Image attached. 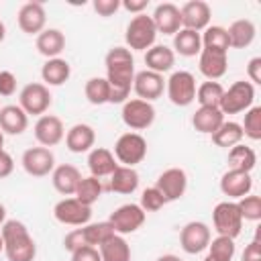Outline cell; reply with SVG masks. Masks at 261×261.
<instances>
[{
  "label": "cell",
  "mask_w": 261,
  "mask_h": 261,
  "mask_svg": "<svg viewBox=\"0 0 261 261\" xmlns=\"http://www.w3.org/2000/svg\"><path fill=\"white\" fill-rule=\"evenodd\" d=\"M106 80L110 84V96L108 102L110 104H124L130 88H133V80H135V59L128 47H112L106 57Z\"/></svg>",
  "instance_id": "obj_1"
},
{
  "label": "cell",
  "mask_w": 261,
  "mask_h": 261,
  "mask_svg": "<svg viewBox=\"0 0 261 261\" xmlns=\"http://www.w3.org/2000/svg\"><path fill=\"white\" fill-rule=\"evenodd\" d=\"M0 234L4 241V255L8 261H35L37 245L29 228L20 220H6L2 224Z\"/></svg>",
  "instance_id": "obj_2"
},
{
  "label": "cell",
  "mask_w": 261,
  "mask_h": 261,
  "mask_svg": "<svg viewBox=\"0 0 261 261\" xmlns=\"http://www.w3.org/2000/svg\"><path fill=\"white\" fill-rule=\"evenodd\" d=\"M155 37H157V29L153 24V18L147 14H137L126 24L124 41L133 51H147L149 47L155 45Z\"/></svg>",
  "instance_id": "obj_3"
},
{
  "label": "cell",
  "mask_w": 261,
  "mask_h": 261,
  "mask_svg": "<svg viewBox=\"0 0 261 261\" xmlns=\"http://www.w3.org/2000/svg\"><path fill=\"white\" fill-rule=\"evenodd\" d=\"M147 155V141L139 133H124L114 143V157L120 165L135 167Z\"/></svg>",
  "instance_id": "obj_4"
},
{
  "label": "cell",
  "mask_w": 261,
  "mask_h": 261,
  "mask_svg": "<svg viewBox=\"0 0 261 261\" xmlns=\"http://www.w3.org/2000/svg\"><path fill=\"white\" fill-rule=\"evenodd\" d=\"M255 100V88L251 82L239 80L234 82L228 90H224L222 100H220V112L222 114H237L243 110H249Z\"/></svg>",
  "instance_id": "obj_5"
},
{
  "label": "cell",
  "mask_w": 261,
  "mask_h": 261,
  "mask_svg": "<svg viewBox=\"0 0 261 261\" xmlns=\"http://www.w3.org/2000/svg\"><path fill=\"white\" fill-rule=\"evenodd\" d=\"M212 222L220 237L237 239L243 228V216L239 212L237 202H220L212 210Z\"/></svg>",
  "instance_id": "obj_6"
},
{
  "label": "cell",
  "mask_w": 261,
  "mask_h": 261,
  "mask_svg": "<svg viewBox=\"0 0 261 261\" xmlns=\"http://www.w3.org/2000/svg\"><path fill=\"white\" fill-rule=\"evenodd\" d=\"M51 92L49 88L43 84V82H33V84H27L22 90H20V108L27 112V114H35V116H43L49 106H51Z\"/></svg>",
  "instance_id": "obj_7"
},
{
  "label": "cell",
  "mask_w": 261,
  "mask_h": 261,
  "mask_svg": "<svg viewBox=\"0 0 261 261\" xmlns=\"http://www.w3.org/2000/svg\"><path fill=\"white\" fill-rule=\"evenodd\" d=\"M120 116H122V122L128 128H133V130H145L155 120V108H153L151 102L133 98V100H126L122 104Z\"/></svg>",
  "instance_id": "obj_8"
},
{
  "label": "cell",
  "mask_w": 261,
  "mask_h": 261,
  "mask_svg": "<svg viewBox=\"0 0 261 261\" xmlns=\"http://www.w3.org/2000/svg\"><path fill=\"white\" fill-rule=\"evenodd\" d=\"M167 98L175 106H190L196 100V77L190 71H175L167 80Z\"/></svg>",
  "instance_id": "obj_9"
},
{
  "label": "cell",
  "mask_w": 261,
  "mask_h": 261,
  "mask_svg": "<svg viewBox=\"0 0 261 261\" xmlns=\"http://www.w3.org/2000/svg\"><path fill=\"white\" fill-rule=\"evenodd\" d=\"M53 216L57 222L61 224H69V226H86L90 224L92 218V208L82 204L75 198H63L55 204L53 208Z\"/></svg>",
  "instance_id": "obj_10"
},
{
  "label": "cell",
  "mask_w": 261,
  "mask_h": 261,
  "mask_svg": "<svg viewBox=\"0 0 261 261\" xmlns=\"http://www.w3.org/2000/svg\"><path fill=\"white\" fill-rule=\"evenodd\" d=\"M108 222L112 224L116 234H130L143 226L145 210L139 204H122L110 214Z\"/></svg>",
  "instance_id": "obj_11"
},
{
  "label": "cell",
  "mask_w": 261,
  "mask_h": 261,
  "mask_svg": "<svg viewBox=\"0 0 261 261\" xmlns=\"http://www.w3.org/2000/svg\"><path fill=\"white\" fill-rule=\"evenodd\" d=\"M20 163L29 175L45 177V175L53 173V169H55V155L47 147H31L22 153Z\"/></svg>",
  "instance_id": "obj_12"
},
{
  "label": "cell",
  "mask_w": 261,
  "mask_h": 261,
  "mask_svg": "<svg viewBox=\"0 0 261 261\" xmlns=\"http://www.w3.org/2000/svg\"><path fill=\"white\" fill-rule=\"evenodd\" d=\"M208 243H210V228L200 220H192L179 230V245L188 255L202 253L204 249H208Z\"/></svg>",
  "instance_id": "obj_13"
},
{
  "label": "cell",
  "mask_w": 261,
  "mask_h": 261,
  "mask_svg": "<svg viewBox=\"0 0 261 261\" xmlns=\"http://www.w3.org/2000/svg\"><path fill=\"white\" fill-rule=\"evenodd\" d=\"M155 188L165 196L167 202L179 200L188 190V175L181 167H169L157 177Z\"/></svg>",
  "instance_id": "obj_14"
},
{
  "label": "cell",
  "mask_w": 261,
  "mask_h": 261,
  "mask_svg": "<svg viewBox=\"0 0 261 261\" xmlns=\"http://www.w3.org/2000/svg\"><path fill=\"white\" fill-rule=\"evenodd\" d=\"M65 137V128L59 116L55 114H43L39 116V120L35 122V139L39 141L41 147H55L63 141Z\"/></svg>",
  "instance_id": "obj_15"
},
{
  "label": "cell",
  "mask_w": 261,
  "mask_h": 261,
  "mask_svg": "<svg viewBox=\"0 0 261 261\" xmlns=\"http://www.w3.org/2000/svg\"><path fill=\"white\" fill-rule=\"evenodd\" d=\"M179 16H181V29L200 33L208 27L212 10H210L208 2H204V0H190L179 8Z\"/></svg>",
  "instance_id": "obj_16"
},
{
  "label": "cell",
  "mask_w": 261,
  "mask_h": 261,
  "mask_svg": "<svg viewBox=\"0 0 261 261\" xmlns=\"http://www.w3.org/2000/svg\"><path fill=\"white\" fill-rule=\"evenodd\" d=\"M163 88H165V82H163L161 73H155V71H149V69H143V71L135 73L133 90L139 96V100L153 102L163 94Z\"/></svg>",
  "instance_id": "obj_17"
},
{
  "label": "cell",
  "mask_w": 261,
  "mask_h": 261,
  "mask_svg": "<svg viewBox=\"0 0 261 261\" xmlns=\"http://www.w3.org/2000/svg\"><path fill=\"white\" fill-rule=\"evenodd\" d=\"M18 29L27 35H39L41 31H45V22H47V14L41 2H27L20 6L18 10Z\"/></svg>",
  "instance_id": "obj_18"
},
{
  "label": "cell",
  "mask_w": 261,
  "mask_h": 261,
  "mask_svg": "<svg viewBox=\"0 0 261 261\" xmlns=\"http://www.w3.org/2000/svg\"><path fill=\"white\" fill-rule=\"evenodd\" d=\"M153 24L157 29V33L163 35H175L181 29V16H179V8L173 2H163L155 8V12L151 14Z\"/></svg>",
  "instance_id": "obj_19"
},
{
  "label": "cell",
  "mask_w": 261,
  "mask_h": 261,
  "mask_svg": "<svg viewBox=\"0 0 261 261\" xmlns=\"http://www.w3.org/2000/svg\"><path fill=\"white\" fill-rule=\"evenodd\" d=\"M253 188V179L251 173L241 171V169H228L222 177H220V192L228 198H243L251 192Z\"/></svg>",
  "instance_id": "obj_20"
},
{
  "label": "cell",
  "mask_w": 261,
  "mask_h": 261,
  "mask_svg": "<svg viewBox=\"0 0 261 261\" xmlns=\"http://www.w3.org/2000/svg\"><path fill=\"white\" fill-rule=\"evenodd\" d=\"M198 65H200L202 75H206L210 82H216L218 77H222L226 73L228 53H220V51H212V49H202Z\"/></svg>",
  "instance_id": "obj_21"
},
{
  "label": "cell",
  "mask_w": 261,
  "mask_h": 261,
  "mask_svg": "<svg viewBox=\"0 0 261 261\" xmlns=\"http://www.w3.org/2000/svg\"><path fill=\"white\" fill-rule=\"evenodd\" d=\"M96 143V133L90 124L86 122H77L73 124L67 133H65V147L71 151V153H86V151H92Z\"/></svg>",
  "instance_id": "obj_22"
},
{
  "label": "cell",
  "mask_w": 261,
  "mask_h": 261,
  "mask_svg": "<svg viewBox=\"0 0 261 261\" xmlns=\"http://www.w3.org/2000/svg\"><path fill=\"white\" fill-rule=\"evenodd\" d=\"M82 179V173L75 165H69V163H63V165H57L51 173V181H53V188L61 194V196H73L75 190H77V184Z\"/></svg>",
  "instance_id": "obj_23"
},
{
  "label": "cell",
  "mask_w": 261,
  "mask_h": 261,
  "mask_svg": "<svg viewBox=\"0 0 261 261\" xmlns=\"http://www.w3.org/2000/svg\"><path fill=\"white\" fill-rule=\"evenodd\" d=\"M27 126H29V114L20 106L8 104L0 108V130L4 135H20L27 130Z\"/></svg>",
  "instance_id": "obj_24"
},
{
  "label": "cell",
  "mask_w": 261,
  "mask_h": 261,
  "mask_svg": "<svg viewBox=\"0 0 261 261\" xmlns=\"http://www.w3.org/2000/svg\"><path fill=\"white\" fill-rule=\"evenodd\" d=\"M118 167L116 163V157L112 151H108L106 147H94L88 155V169L94 177H106L110 175L114 169Z\"/></svg>",
  "instance_id": "obj_25"
},
{
  "label": "cell",
  "mask_w": 261,
  "mask_h": 261,
  "mask_svg": "<svg viewBox=\"0 0 261 261\" xmlns=\"http://www.w3.org/2000/svg\"><path fill=\"white\" fill-rule=\"evenodd\" d=\"M35 45L41 55H45L47 59H55L65 49V35L59 29H45L37 35Z\"/></svg>",
  "instance_id": "obj_26"
},
{
  "label": "cell",
  "mask_w": 261,
  "mask_h": 261,
  "mask_svg": "<svg viewBox=\"0 0 261 261\" xmlns=\"http://www.w3.org/2000/svg\"><path fill=\"white\" fill-rule=\"evenodd\" d=\"M175 63V53L173 49L165 47V45H153L145 51V65L149 71H155V73H165L173 67Z\"/></svg>",
  "instance_id": "obj_27"
},
{
  "label": "cell",
  "mask_w": 261,
  "mask_h": 261,
  "mask_svg": "<svg viewBox=\"0 0 261 261\" xmlns=\"http://www.w3.org/2000/svg\"><path fill=\"white\" fill-rule=\"evenodd\" d=\"M71 75V65L61 59V57H55V59H47L41 67V77H43V84L49 88V86H61L69 80Z\"/></svg>",
  "instance_id": "obj_28"
},
{
  "label": "cell",
  "mask_w": 261,
  "mask_h": 261,
  "mask_svg": "<svg viewBox=\"0 0 261 261\" xmlns=\"http://www.w3.org/2000/svg\"><path fill=\"white\" fill-rule=\"evenodd\" d=\"M222 122H224V114L220 112V108H212V106H200L192 116L194 128L202 135H212Z\"/></svg>",
  "instance_id": "obj_29"
},
{
  "label": "cell",
  "mask_w": 261,
  "mask_h": 261,
  "mask_svg": "<svg viewBox=\"0 0 261 261\" xmlns=\"http://www.w3.org/2000/svg\"><path fill=\"white\" fill-rule=\"evenodd\" d=\"M255 33H257V29H255V24H253L249 18H239V20H234V22L226 29L228 43H230V47H234V49H245V47H249V45L253 43V39H255Z\"/></svg>",
  "instance_id": "obj_30"
},
{
  "label": "cell",
  "mask_w": 261,
  "mask_h": 261,
  "mask_svg": "<svg viewBox=\"0 0 261 261\" xmlns=\"http://www.w3.org/2000/svg\"><path fill=\"white\" fill-rule=\"evenodd\" d=\"M139 188V173L135 167L118 165L110 173V190L116 194H133Z\"/></svg>",
  "instance_id": "obj_31"
},
{
  "label": "cell",
  "mask_w": 261,
  "mask_h": 261,
  "mask_svg": "<svg viewBox=\"0 0 261 261\" xmlns=\"http://www.w3.org/2000/svg\"><path fill=\"white\" fill-rule=\"evenodd\" d=\"M173 49L184 57H194L202 51V35L190 29H179L173 35Z\"/></svg>",
  "instance_id": "obj_32"
},
{
  "label": "cell",
  "mask_w": 261,
  "mask_h": 261,
  "mask_svg": "<svg viewBox=\"0 0 261 261\" xmlns=\"http://www.w3.org/2000/svg\"><path fill=\"white\" fill-rule=\"evenodd\" d=\"M98 251H100L102 261H130V247L122 234L110 237L98 247Z\"/></svg>",
  "instance_id": "obj_33"
},
{
  "label": "cell",
  "mask_w": 261,
  "mask_h": 261,
  "mask_svg": "<svg viewBox=\"0 0 261 261\" xmlns=\"http://www.w3.org/2000/svg\"><path fill=\"white\" fill-rule=\"evenodd\" d=\"M212 143L216 145V147H222V149H228V147H234V145H239L241 141H243V128H241V124L239 122H234V120H224L212 135Z\"/></svg>",
  "instance_id": "obj_34"
},
{
  "label": "cell",
  "mask_w": 261,
  "mask_h": 261,
  "mask_svg": "<svg viewBox=\"0 0 261 261\" xmlns=\"http://www.w3.org/2000/svg\"><path fill=\"white\" fill-rule=\"evenodd\" d=\"M102 192H104L102 181L98 177H94V175H88V177H82L80 179L77 190H75L73 196H75V200H80L82 204H86V206L92 208V204H96L100 200Z\"/></svg>",
  "instance_id": "obj_35"
},
{
  "label": "cell",
  "mask_w": 261,
  "mask_h": 261,
  "mask_svg": "<svg viewBox=\"0 0 261 261\" xmlns=\"http://www.w3.org/2000/svg\"><path fill=\"white\" fill-rule=\"evenodd\" d=\"M255 163H257V155H255V151L251 147L241 145V143L230 147V151H228V165H230V169H241V171L251 173Z\"/></svg>",
  "instance_id": "obj_36"
},
{
  "label": "cell",
  "mask_w": 261,
  "mask_h": 261,
  "mask_svg": "<svg viewBox=\"0 0 261 261\" xmlns=\"http://www.w3.org/2000/svg\"><path fill=\"white\" fill-rule=\"evenodd\" d=\"M202 49H212V51H220V53H228L230 43H228V35L224 27H206L204 35H202Z\"/></svg>",
  "instance_id": "obj_37"
},
{
  "label": "cell",
  "mask_w": 261,
  "mask_h": 261,
  "mask_svg": "<svg viewBox=\"0 0 261 261\" xmlns=\"http://www.w3.org/2000/svg\"><path fill=\"white\" fill-rule=\"evenodd\" d=\"M222 94H224V88L220 82H202L198 88H196V100L200 102V106H212V108H218L220 106V100H222Z\"/></svg>",
  "instance_id": "obj_38"
},
{
  "label": "cell",
  "mask_w": 261,
  "mask_h": 261,
  "mask_svg": "<svg viewBox=\"0 0 261 261\" xmlns=\"http://www.w3.org/2000/svg\"><path fill=\"white\" fill-rule=\"evenodd\" d=\"M82 228H84L86 245L96 247V249H98L104 241H108L110 237L116 234L114 228H112V224H110L108 220H104V222H92V224H86V226H82Z\"/></svg>",
  "instance_id": "obj_39"
},
{
  "label": "cell",
  "mask_w": 261,
  "mask_h": 261,
  "mask_svg": "<svg viewBox=\"0 0 261 261\" xmlns=\"http://www.w3.org/2000/svg\"><path fill=\"white\" fill-rule=\"evenodd\" d=\"M84 94H86L88 102L94 104V106L106 104L108 102V96H110V84H108L106 77H90L86 82Z\"/></svg>",
  "instance_id": "obj_40"
},
{
  "label": "cell",
  "mask_w": 261,
  "mask_h": 261,
  "mask_svg": "<svg viewBox=\"0 0 261 261\" xmlns=\"http://www.w3.org/2000/svg\"><path fill=\"white\" fill-rule=\"evenodd\" d=\"M234 255V239L228 237H216L208 243V257L214 261H232Z\"/></svg>",
  "instance_id": "obj_41"
},
{
  "label": "cell",
  "mask_w": 261,
  "mask_h": 261,
  "mask_svg": "<svg viewBox=\"0 0 261 261\" xmlns=\"http://www.w3.org/2000/svg\"><path fill=\"white\" fill-rule=\"evenodd\" d=\"M243 135H247L253 141L261 139V106H251L249 110H245V120L241 124Z\"/></svg>",
  "instance_id": "obj_42"
},
{
  "label": "cell",
  "mask_w": 261,
  "mask_h": 261,
  "mask_svg": "<svg viewBox=\"0 0 261 261\" xmlns=\"http://www.w3.org/2000/svg\"><path fill=\"white\" fill-rule=\"evenodd\" d=\"M237 206H239V212H241L243 220H251V222L261 220V198L259 196L247 194V196L239 198Z\"/></svg>",
  "instance_id": "obj_43"
},
{
  "label": "cell",
  "mask_w": 261,
  "mask_h": 261,
  "mask_svg": "<svg viewBox=\"0 0 261 261\" xmlns=\"http://www.w3.org/2000/svg\"><path fill=\"white\" fill-rule=\"evenodd\" d=\"M165 204H167L165 196L153 186V188H147V190L141 194V204H139V206H141L145 212H157V210H161Z\"/></svg>",
  "instance_id": "obj_44"
},
{
  "label": "cell",
  "mask_w": 261,
  "mask_h": 261,
  "mask_svg": "<svg viewBox=\"0 0 261 261\" xmlns=\"http://www.w3.org/2000/svg\"><path fill=\"white\" fill-rule=\"evenodd\" d=\"M63 247H65V251H69V253L77 251L80 247H86L84 228H73V230H69V232L65 234V239H63Z\"/></svg>",
  "instance_id": "obj_45"
},
{
  "label": "cell",
  "mask_w": 261,
  "mask_h": 261,
  "mask_svg": "<svg viewBox=\"0 0 261 261\" xmlns=\"http://www.w3.org/2000/svg\"><path fill=\"white\" fill-rule=\"evenodd\" d=\"M16 92V75L12 71H0V96H12Z\"/></svg>",
  "instance_id": "obj_46"
},
{
  "label": "cell",
  "mask_w": 261,
  "mask_h": 261,
  "mask_svg": "<svg viewBox=\"0 0 261 261\" xmlns=\"http://www.w3.org/2000/svg\"><path fill=\"white\" fill-rule=\"evenodd\" d=\"M71 261H102V257H100V251L96 247L86 245V247H80L77 251L71 253Z\"/></svg>",
  "instance_id": "obj_47"
},
{
  "label": "cell",
  "mask_w": 261,
  "mask_h": 261,
  "mask_svg": "<svg viewBox=\"0 0 261 261\" xmlns=\"http://www.w3.org/2000/svg\"><path fill=\"white\" fill-rule=\"evenodd\" d=\"M92 6L100 16H112L120 8V0H94Z\"/></svg>",
  "instance_id": "obj_48"
},
{
  "label": "cell",
  "mask_w": 261,
  "mask_h": 261,
  "mask_svg": "<svg viewBox=\"0 0 261 261\" xmlns=\"http://www.w3.org/2000/svg\"><path fill=\"white\" fill-rule=\"evenodd\" d=\"M247 75L251 84H261V57H253L247 65Z\"/></svg>",
  "instance_id": "obj_49"
},
{
  "label": "cell",
  "mask_w": 261,
  "mask_h": 261,
  "mask_svg": "<svg viewBox=\"0 0 261 261\" xmlns=\"http://www.w3.org/2000/svg\"><path fill=\"white\" fill-rule=\"evenodd\" d=\"M243 261H261V243L251 241L243 251Z\"/></svg>",
  "instance_id": "obj_50"
},
{
  "label": "cell",
  "mask_w": 261,
  "mask_h": 261,
  "mask_svg": "<svg viewBox=\"0 0 261 261\" xmlns=\"http://www.w3.org/2000/svg\"><path fill=\"white\" fill-rule=\"evenodd\" d=\"M14 171V159L10 157V153L0 151V179L8 177Z\"/></svg>",
  "instance_id": "obj_51"
},
{
  "label": "cell",
  "mask_w": 261,
  "mask_h": 261,
  "mask_svg": "<svg viewBox=\"0 0 261 261\" xmlns=\"http://www.w3.org/2000/svg\"><path fill=\"white\" fill-rule=\"evenodd\" d=\"M147 4H149V0H122L120 2V6L124 10H128V12H133V14H143Z\"/></svg>",
  "instance_id": "obj_52"
},
{
  "label": "cell",
  "mask_w": 261,
  "mask_h": 261,
  "mask_svg": "<svg viewBox=\"0 0 261 261\" xmlns=\"http://www.w3.org/2000/svg\"><path fill=\"white\" fill-rule=\"evenodd\" d=\"M157 261H181L177 255H171V253H167V255H161Z\"/></svg>",
  "instance_id": "obj_53"
},
{
  "label": "cell",
  "mask_w": 261,
  "mask_h": 261,
  "mask_svg": "<svg viewBox=\"0 0 261 261\" xmlns=\"http://www.w3.org/2000/svg\"><path fill=\"white\" fill-rule=\"evenodd\" d=\"M6 222V206L0 202V226Z\"/></svg>",
  "instance_id": "obj_54"
},
{
  "label": "cell",
  "mask_w": 261,
  "mask_h": 261,
  "mask_svg": "<svg viewBox=\"0 0 261 261\" xmlns=\"http://www.w3.org/2000/svg\"><path fill=\"white\" fill-rule=\"evenodd\" d=\"M4 37H6V27H4V22L0 20V43L4 41Z\"/></svg>",
  "instance_id": "obj_55"
},
{
  "label": "cell",
  "mask_w": 261,
  "mask_h": 261,
  "mask_svg": "<svg viewBox=\"0 0 261 261\" xmlns=\"http://www.w3.org/2000/svg\"><path fill=\"white\" fill-rule=\"evenodd\" d=\"M0 151H4V133L0 130Z\"/></svg>",
  "instance_id": "obj_56"
},
{
  "label": "cell",
  "mask_w": 261,
  "mask_h": 261,
  "mask_svg": "<svg viewBox=\"0 0 261 261\" xmlns=\"http://www.w3.org/2000/svg\"><path fill=\"white\" fill-rule=\"evenodd\" d=\"M4 251V241H2V234H0V253Z\"/></svg>",
  "instance_id": "obj_57"
},
{
  "label": "cell",
  "mask_w": 261,
  "mask_h": 261,
  "mask_svg": "<svg viewBox=\"0 0 261 261\" xmlns=\"http://www.w3.org/2000/svg\"><path fill=\"white\" fill-rule=\"evenodd\" d=\"M204 261H214V259H210V257H206V259H204Z\"/></svg>",
  "instance_id": "obj_58"
}]
</instances>
